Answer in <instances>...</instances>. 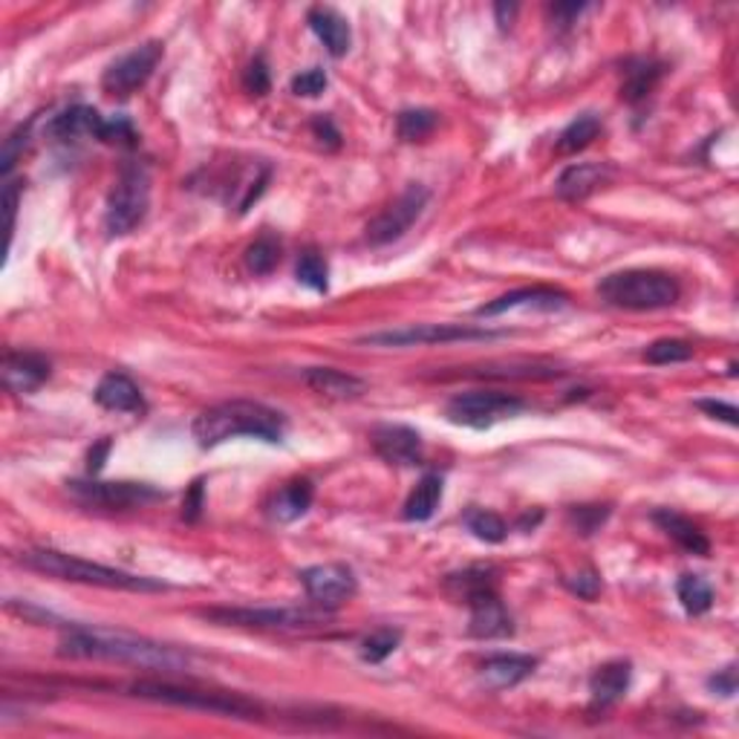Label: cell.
<instances>
[{
    "label": "cell",
    "instance_id": "obj_1",
    "mask_svg": "<svg viewBox=\"0 0 739 739\" xmlns=\"http://www.w3.org/2000/svg\"><path fill=\"white\" fill-rule=\"evenodd\" d=\"M61 656L121 661V665H137L145 667V670H168V673H179V670L191 665V656L177 650V647H171V644L98 627H70V633L61 638Z\"/></svg>",
    "mask_w": 739,
    "mask_h": 739
},
{
    "label": "cell",
    "instance_id": "obj_2",
    "mask_svg": "<svg viewBox=\"0 0 739 739\" xmlns=\"http://www.w3.org/2000/svg\"><path fill=\"white\" fill-rule=\"evenodd\" d=\"M191 434L200 448H218V445L237 439V436H251L263 443H283L286 436V419L274 408L251 399H232L220 402L214 408L202 410L193 419Z\"/></svg>",
    "mask_w": 739,
    "mask_h": 739
},
{
    "label": "cell",
    "instance_id": "obj_3",
    "mask_svg": "<svg viewBox=\"0 0 739 739\" xmlns=\"http://www.w3.org/2000/svg\"><path fill=\"white\" fill-rule=\"evenodd\" d=\"M21 563H24L26 570H35L40 575H49V578L90 584V587L125 589V593H162V589H168V584H162L156 578L133 575V572L125 570H113V566H105V563L84 561V558L58 552V549H30V552L21 554Z\"/></svg>",
    "mask_w": 739,
    "mask_h": 739
},
{
    "label": "cell",
    "instance_id": "obj_4",
    "mask_svg": "<svg viewBox=\"0 0 739 739\" xmlns=\"http://www.w3.org/2000/svg\"><path fill=\"white\" fill-rule=\"evenodd\" d=\"M598 295L603 304L619 306V309H667L682 295V286L670 272L661 269H624V272L607 274L598 283Z\"/></svg>",
    "mask_w": 739,
    "mask_h": 739
},
{
    "label": "cell",
    "instance_id": "obj_5",
    "mask_svg": "<svg viewBox=\"0 0 739 739\" xmlns=\"http://www.w3.org/2000/svg\"><path fill=\"white\" fill-rule=\"evenodd\" d=\"M130 693L139 700L148 702H165V705L191 707V711H209V714L237 716V719H258L260 705L243 693H225V691H206V688H193V684H174V682H156V679H142V682L130 684Z\"/></svg>",
    "mask_w": 739,
    "mask_h": 739
},
{
    "label": "cell",
    "instance_id": "obj_6",
    "mask_svg": "<svg viewBox=\"0 0 739 739\" xmlns=\"http://www.w3.org/2000/svg\"><path fill=\"white\" fill-rule=\"evenodd\" d=\"M148 209H151V174H148V165L145 162L128 160L121 165L116 185H113L110 197H107V234L110 237L130 234L148 218Z\"/></svg>",
    "mask_w": 739,
    "mask_h": 739
},
{
    "label": "cell",
    "instance_id": "obj_7",
    "mask_svg": "<svg viewBox=\"0 0 739 739\" xmlns=\"http://www.w3.org/2000/svg\"><path fill=\"white\" fill-rule=\"evenodd\" d=\"M202 619L225 624V627L251 630H315L332 619V610L324 607H218L206 610Z\"/></svg>",
    "mask_w": 739,
    "mask_h": 739
},
{
    "label": "cell",
    "instance_id": "obj_8",
    "mask_svg": "<svg viewBox=\"0 0 739 739\" xmlns=\"http://www.w3.org/2000/svg\"><path fill=\"white\" fill-rule=\"evenodd\" d=\"M526 410V402L520 396L500 394V390H471V394L454 396L445 404V417L454 425L471 427V431H489L497 422L520 417Z\"/></svg>",
    "mask_w": 739,
    "mask_h": 739
},
{
    "label": "cell",
    "instance_id": "obj_9",
    "mask_svg": "<svg viewBox=\"0 0 739 739\" xmlns=\"http://www.w3.org/2000/svg\"><path fill=\"white\" fill-rule=\"evenodd\" d=\"M67 491L70 497L81 506L93 508H142L151 506V503H160L165 500V491H160L156 485H148V482H105V480H70L67 482Z\"/></svg>",
    "mask_w": 739,
    "mask_h": 739
},
{
    "label": "cell",
    "instance_id": "obj_10",
    "mask_svg": "<svg viewBox=\"0 0 739 739\" xmlns=\"http://www.w3.org/2000/svg\"><path fill=\"white\" fill-rule=\"evenodd\" d=\"M503 332L468 327V324H417L364 336L359 344L370 347H425V344H459V341H494Z\"/></svg>",
    "mask_w": 739,
    "mask_h": 739
},
{
    "label": "cell",
    "instance_id": "obj_11",
    "mask_svg": "<svg viewBox=\"0 0 739 739\" xmlns=\"http://www.w3.org/2000/svg\"><path fill=\"white\" fill-rule=\"evenodd\" d=\"M427 200H431V191H427L425 185H408L402 193H399V200H394L387 206L382 214H378L373 223L367 225V243L370 246H387V243H396L399 237L413 228L419 218H422V211L427 209Z\"/></svg>",
    "mask_w": 739,
    "mask_h": 739
},
{
    "label": "cell",
    "instance_id": "obj_12",
    "mask_svg": "<svg viewBox=\"0 0 739 739\" xmlns=\"http://www.w3.org/2000/svg\"><path fill=\"white\" fill-rule=\"evenodd\" d=\"M162 58V40H148L142 47L130 49L128 56L116 58L102 75V87L107 96L128 98L153 75Z\"/></svg>",
    "mask_w": 739,
    "mask_h": 739
},
{
    "label": "cell",
    "instance_id": "obj_13",
    "mask_svg": "<svg viewBox=\"0 0 739 739\" xmlns=\"http://www.w3.org/2000/svg\"><path fill=\"white\" fill-rule=\"evenodd\" d=\"M301 584H304L306 595L315 607H324V610H336L344 601H350L359 589L355 584V575L350 566L344 563H321V566H309L301 575Z\"/></svg>",
    "mask_w": 739,
    "mask_h": 739
},
{
    "label": "cell",
    "instance_id": "obj_14",
    "mask_svg": "<svg viewBox=\"0 0 739 739\" xmlns=\"http://www.w3.org/2000/svg\"><path fill=\"white\" fill-rule=\"evenodd\" d=\"M373 448L385 462L399 468H413L422 462V436L408 425H378L373 427Z\"/></svg>",
    "mask_w": 739,
    "mask_h": 739
},
{
    "label": "cell",
    "instance_id": "obj_15",
    "mask_svg": "<svg viewBox=\"0 0 739 739\" xmlns=\"http://www.w3.org/2000/svg\"><path fill=\"white\" fill-rule=\"evenodd\" d=\"M615 177V171L610 165H598V162H580V165H570L561 177L554 179V193L563 202H584L593 197L598 188L610 183Z\"/></svg>",
    "mask_w": 739,
    "mask_h": 739
},
{
    "label": "cell",
    "instance_id": "obj_16",
    "mask_svg": "<svg viewBox=\"0 0 739 739\" xmlns=\"http://www.w3.org/2000/svg\"><path fill=\"white\" fill-rule=\"evenodd\" d=\"M471 607V624H468V633L477 635V638H506V635L515 633V624H512V615L500 601L497 589H489V593L477 595L468 601Z\"/></svg>",
    "mask_w": 739,
    "mask_h": 739
},
{
    "label": "cell",
    "instance_id": "obj_17",
    "mask_svg": "<svg viewBox=\"0 0 739 739\" xmlns=\"http://www.w3.org/2000/svg\"><path fill=\"white\" fill-rule=\"evenodd\" d=\"M102 121H105V116H102L96 107L73 105V107H67V110L56 113V116L47 121L44 137H47L49 142H75V139H84V137L98 139Z\"/></svg>",
    "mask_w": 739,
    "mask_h": 739
},
{
    "label": "cell",
    "instance_id": "obj_18",
    "mask_svg": "<svg viewBox=\"0 0 739 739\" xmlns=\"http://www.w3.org/2000/svg\"><path fill=\"white\" fill-rule=\"evenodd\" d=\"M52 367L40 353H7L3 355V385L12 394H33L49 378Z\"/></svg>",
    "mask_w": 739,
    "mask_h": 739
},
{
    "label": "cell",
    "instance_id": "obj_19",
    "mask_svg": "<svg viewBox=\"0 0 739 739\" xmlns=\"http://www.w3.org/2000/svg\"><path fill=\"white\" fill-rule=\"evenodd\" d=\"M570 295L561 290H552V286H526V290H515L508 295H500L497 301L480 306L477 315L480 318H494V315H503L508 309H520V306H535V309H558V306H566Z\"/></svg>",
    "mask_w": 739,
    "mask_h": 739
},
{
    "label": "cell",
    "instance_id": "obj_20",
    "mask_svg": "<svg viewBox=\"0 0 739 739\" xmlns=\"http://www.w3.org/2000/svg\"><path fill=\"white\" fill-rule=\"evenodd\" d=\"M306 24L318 35L327 52L332 58H341L350 52V44H353V30L347 24V17L341 12H336L332 7H315L309 9V15H306Z\"/></svg>",
    "mask_w": 739,
    "mask_h": 739
},
{
    "label": "cell",
    "instance_id": "obj_21",
    "mask_svg": "<svg viewBox=\"0 0 739 739\" xmlns=\"http://www.w3.org/2000/svg\"><path fill=\"white\" fill-rule=\"evenodd\" d=\"M93 399L105 410H116V413H137V410H145V399H142V390L130 376L125 373H107L102 382L93 390Z\"/></svg>",
    "mask_w": 739,
    "mask_h": 739
},
{
    "label": "cell",
    "instance_id": "obj_22",
    "mask_svg": "<svg viewBox=\"0 0 739 739\" xmlns=\"http://www.w3.org/2000/svg\"><path fill=\"white\" fill-rule=\"evenodd\" d=\"M630 682H633V665L630 661H607V665L595 667V673L589 676V693H593L595 705L610 707L630 691Z\"/></svg>",
    "mask_w": 739,
    "mask_h": 739
},
{
    "label": "cell",
    "instance_id": "obj_23",
    "mask_svg": "<svg viewBox=\"0 0 739 739\" xmlns=\"http://www.w3.org/2000/svg\"><path fill=\"white\" fill-rule=\"evenodd\" d=\"M315 489L309 480H292L281 491H274L272 500L266 503V515L274 523H295L313 506Z\"/></svg>",
    "mask_w": 739,
    "mask_h": 739
},
{
    "label": "cell",
    "instance_id": "obj_24",
    "mask_svg": "<svg viewBox=\"0 0 739 739\" xmlns=\"http://www.w3.org/2000/svg\"><path fill=\"white\" fill-rule=\"evenodd\" d=\"M304 382L309 390L327 399H359L367 390L362 378L336 367H309L304 373Z\"/></svg>",
    "mask_w": 739,
    "mask_h": 739
},
{
    "label": "cell",
    "instance_id": "obj_25",
    "mask_svg": "<svg viewBox=\"0 0 739 739\" xmlns=\"http://www.w3.org/2000/svg\"><path fill=\"white\" fill-rule=\"evenodd\" d=\"M653 523L665 531L667 538L676 540L684 552L691 554H711V540L705 538V531L696 526L693 520H688L684 515L673 512V508H659V512H653Z\"/></svg>",
    "mask_w": 739,
    "mask_h": 739
},
{
    "label": "cell",
    "instance_id": "obj_26",
    "mask_svg": "<svg viewBox=\"0 0 739 739\" xmlns=\"http://www.w3.org/2000/svg\"><path fill=\"white\" fill-rule=\"evenodd\" d=\"M667 67L656 58H630L624 64V81H621V98L630 105H638L650 96L661 81Z\"/></svg>",
    "mask_w": 739,
    "mask_h": 739
},
{
    "label": "cell",
    "instance_id": "obj_27",
    "mask_svg": "<svg viewBox=\"0 0 739 739\" xmlns=\"http://www.w3.org/2000/svg\"><path fill=\"white\" fill-rule=\"evenodd\" d=\"M535 667H538V659H531V656H494L485 665L480 667L482 682L494 688V691H506V688H515L520 684L523 679H529L535 673Z\"/></svg>",
    "mask_w": 739,
    "mask_h": 739
},
{
    "label": "cell",
    "instance_id": "obj_28",
    "mask_svg": "<svg viewBox=\"0 0 739 739\" xmlns=\"http://www.w3.org/2000/svg\"><path fill=\"white\" fill-rule=\"evenodd\" d=\"M443 503V477L425 474L417 482V489L410 491V497L404 500V520L410 523H425L436 515V508Z\"/></svg>",
    "mask_w": 739,
    "mask_h": 739
},
{
    "label": "cell",
    "instance_id": "obj_29",
    "mask_svg": "<svg viewBox=\"0 0 739 739\" xmlns=\"http://www.w3.org/2000/svg\"><path fill=\"white\" fill-rule=\"evenodd\" d=\"M468 376L482 378H561L563 370L549 362H491L477 370H468Z\"/></svg>",
    "mask_w": 739,
    "mask_h": 739
},
{
    "label": "cell",
    "instance_id": "obj_30",
    "mask_svg": "<svg viewBox=\"0 0 739 739\" xmlns=\"http://www.w3.org/2000/svg\"><path fill=\"white\" fill-rule=\"evenodd\" d=\"M445 589H448L454 598L468 603L471 598H477V595L489 593V589H497V578H494V570H491V566H468V570L457 572V575H448Z\"/></svg>",
    "mask_w": 739,
    "mask_h": 739
},
{
    "label": "cell",
    "instance_id": "obj_31",
    "mask_svg": "<svg viewBox=\"0 0 739 739\" xmlns=\"http://www.w3.org/2000/svg\"><path fill=\"white\" fill-rule=\"evenodd\" d=\"M603 130V121L598 113H580L578 119H572L563 133L558 137V153H578L584 148H589L598 139V133Z\"/></svg>",
    "mask_w": 739,
    "mask_h": 739
},
{
    "label": "cell",
    "instance_id": "obj_32",
    "mask_svg": "<svg viewBox=\"0 0 739 739\" xmlns=\"http://www.w3.org/2000/svg\"><path fill=\"white\" fill-rule=\"evenodd\" d=\"M439 128V113L431 107H408L396 116V130L402 142H425Z\"/></svg>",
    "mask_w": 739,
    "mask_h": 739
},
{
    "label": "cell",
    "instance_id": "obj_33",
    "mask_svg": "<svg viewBox=\"0 0 739 739\" xmlns=\"http://www.w3.org/2000/svg\"><path fill=\"white\" fill-rule=\"evenodd\" d=\"M676 595H679L684 612H691V615H705L714 607V589L700 575H682L676 584Z\"/></svg>",
    "mask_w": 739,
    "mask_h": 739
},
{
    "label": "cell",
    "instance_id": "obj_34",
    "mask_svg": "<svg viewBox=\"0 0 739 739\" xmlns=\"http://www.w3.org/2000/svg\"><path fill=\"white\" fill-rule=\"evenodd\" d=\"M466 526L477 540H485V543H503L508 535L506 520H503L500 515H494V512H489V508H477V506L468 508Z\"/></svg>",
    "mask_w": 739,
    "mask_h": 739
},
{
    "label": "cell",
    "instance_id": "obj_35",
    "mask_svg": "<svg viewBox=\"0 0 739 739\" xmlns=\"http://www.w3.org/2000/svg\"><path fill=\"white\" fill-rule=\"evenodd\" d=\"M281 263V241L272 232H263L258 241L246 249V266L255 274L274 272V266Z\"/></svg>",
    "mask_w": 739,
    "mask_h": 739
},
{
    "label": "cell",
    "instance_id": "obj_36",
    "mask_svg": "<svg viewBox=\"0 0 739 739\" xmlns=\"http://www.w3.org/2000/svg\"><path fill=\"white\" fill-rule=\"evenodd\" d=\"M295 274H297V281L304 283V286H309V290H315V292L330 290V266H327L321 251H315V249L301 251V258H297V266H295Z\"/></svg>",
    "mask_w": 739,
    "mask_h": 739
},
{
    "label": "cell",
    "instance_id": "obj_37",
    "mask_svg": "<svg viewBox=\"0 0 739 739\" xmlns=\"http://www.w3.org/2000/svg\"><path fill=\"white\" fill-rule=\"evenodd\" d=\"M693 359V347L682 338H659L644 350V362L665 367V364H682Z\"/></svg>",
    "mask_w": 739,
    "mask_h": 739
},
{
    "label": "cell",
    "instance_id": "obj_38",
    "mask_svg": "<svg viewBox=\"0 0 739 739\" xmlns=\"http://www.w3.org/2000/svg\"><path fill=\"white\" fill-rule=\"evenodd\" d=\"M399 642H402V633H399V630L394 627L376 630V633H370L362 642V659L370 661V665H382V661L399 647Z\"/></svg>",
    "mask_w": 739,
    "mask_h": 739
},
{
    "label": "cell",
    "instance_id": "obj_39",
    "mask_svg": "<svg viewBox=\"0 0 739 739\" xmlns=\"http://www.w3.org/2000/svg\"><path fill=\"white\" fill-rule=\"evenodd\" d=\"M98 142H105V145H116V148H137L139 133L128 116H113V119L102 121Z\"/></svg>",
    "mask_w": 739,
    "mask_h": 739
},
{
    "label": "cell",
    "instance_id": "obj_40",
    "mask_svg": "<svg viewBox=\"0 0 739 739\" xmlns=\"http://www.w3.org/2000/svg\"><path fill=\"white\" fill-rule=\"evenodd\" d=\"M610 517V506H572L570 508V526L578 535L589 538L595 531L601 529L603 523Z\"/></svg>",
    "mask_w": 739,
    "mask_h": 739
},
{
    "label": "cell",
    "instance_id": "obj_41",
    "mask_svg": "<svg viewBox=\"0 0 739 739\" xmlns=\"http://www.w3.org/2000/svg\"><path fill=\"white\" fill-rule=\"evenodd\" d=\"M563 587L570 589L572 595H578L580 601H595L598 595H601L603 584H601V575L593 570H584V572H575V575H563Z\"/></svg>",
    "mask_w": 739,
    "mask_h": 739
},
{
    "label": "cell",
    "instance_id": "obj_42",
    "mask_svg": "<svg viewBox=\"0 0 739 739\" xmlns=\"http://www.w3.org/2000/svg\"><path fill=\"white\" fill-rule=\"evenodd\" d=\"M243 87L251 96H266L269 87H272V75H269V64H266V58L258 56L255 61H249V67L243 70Z\"/></svg>",
    "mask_w": 739,
    "mask_h": 739
},
{
    "label": "cell",
    "instance_id": "obj_43",
    "mask_svg": "<svg viewBox=\"0 0 739 739\" xmlns=\"http://www.w3.org/2000/svg\"><path fill=\"white\" fill-rule=\"evenodd\" d=\"M30 128H33V121H26L21 128L12 133V137L3 142V156H0V168H3V177H9V171L15 168V162L21 160V153L26 151L30 145Z\"/></svg>",
    "mask_w": 739,
    "mask_h": 739
},
{
    "label": "cell",
    "instance_id": "obj_44",
    "mask_svg": "<svg viewBox=\"0 0 739 739\" xmlns=\"http://www.w3.org/2000/svg\"><path fill=\"white\" fill-rule=\"evenodd\" d=\"M327 84H330V81H327V73H324L321 67H313V70H304V73L292 79V93L304 98H315L321 96L324 90H327Z\"/></svg>",
    "mask_w": 739,
    "mask_h": 739
},
{
    "label": "cell",
    "instance_id": "obj_45",
    "mask_svg": "<svg viewBox=\"0 0 739 739\" xmlns=\"http://www.w3.org/2000/svg\"><path fill=\"white\" fill-rule=\"evenodd\" d=\"M202 508H206V480H193L191 489H188V494H185V503H183V517L188 523H197L202 515Z\"/></svg>",
    "mask_w": 739,
    "mask_h": 739
},
{
    "label": "cell",
    "instance_id": "obj_46",
    "mask_svg": "<svg viewBox=\"0 0 739 739\" xmlns=\"http://www.w3.org/2000/svg\"><path fill=\"white\" fill-rule=\"evenodd\" d=\"M707 688L725 700H731L734 693H737V665H728L725 670H716L711 679H707Z\"/></svg>",
    "mask_w": 739,
    "mask_h": 739
},
{
    "label": "cell",
    "instance_id": "obj_47",
    "mask_svg": "<svg viewBox=\"0 0 739 739\" xmlns=\"http://www.w3.org/2000/svg\"><path fill=\"white\" fill-rule=\"evenodd\" d=\"M313 133H315V139L321 142V145L332 148V151L341 145V130H338L336 121H332L330 116H324V113L313 119Z\"/></svg>",
    "mask_w": 739,
    "mask_h": 739
},
{
    "label": "cell",
    "instance_id": "obj_48",
    "mask_svg": "<svg viewBox=\"0 0 739 739\" xmlns=\"http://www.w3.org/2000/svg\"><path fill=\"white\" fill-rule=\"evenodd\" d=\"M696 408H700L702 413H707L711 419H719V422H725V425L737 427L739 413H737V408H734V404L716 402V399H702V402H696Z\"/></svg>",
    "mask_w": 739,
    "mask_h": 739
},
{
    "label": "cell",
    "instance_id": "obj_49",
    "mask_svg": "<svg viewBox=\"0 0 739 739\" xmlns=\"http://www.w3.org/2000/svg\"><path fill=\"white\" fill-rule=\"evenodd\" d=\"M17 193H21V183H7V188H3V206H7V232H9V241H12V232H15Z\"/></svg>",
    "mask_w": 739,
    "mask_h": 739
},
{
    "label": "cell",
    "instance_id": "obj_50",
    "mask_svg": "<svg viewBox=\"0 0 739 739\" xmlns=\"http://www.w3.org/2000/svg\"><path fill=\"white\" fill-rule=\"evenodd\" d=\"M584 9H587L584 3H558V7H552V15L558 17V24L561 26H570L572 17H578Z\"/></svg>",
    "mask_w": 739,
    "mask_h": 739
},
{
    "label": "cell",
    "instance_id": "obj_51",
    "mask_svg": "<svg viewBox=\"0 0 739 739\" xmlns=\"http://www.w3.org/2000/svg\"><path fill=\"white\" fill-rule=\"evenodd\" d=\"M107 450H110V443H98L96 448L90 450V474H98V471H102V466H105V457H107Z\"/></svg>",
    "mask_w": 739,
    "mask_h": 739
},
{
    "label": "cell",
    "instance_id": "obj_52",
    "mask_svg": "<svg viewBox=\"0 0 739 739\" xmlns=\"http://www.w3.org/2000/svg\"><path fill=\"white\" fill-rule=\"evenodd\" d=\"M494 15H497L500 30H508V26H512V21H515V15H517V7H515V3H497V7H494Z\"/></svg>",
    "mask_w": 739,
    "mask_h": 739
}]
</instances>
